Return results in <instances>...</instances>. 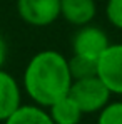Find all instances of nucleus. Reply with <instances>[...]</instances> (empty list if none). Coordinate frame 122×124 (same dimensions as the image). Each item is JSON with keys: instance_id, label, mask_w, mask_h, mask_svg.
<instances>
[{"instance_id": "f257e3e1", "label": "nucleus", "mask_w": 122, "mask_h": 124, "mask_svg": "<svg viewBox=\"0 0 122 124\" xmlns=\"http://www.w3.org/2000/svg\"><path fill=\"white\" fill-rule=\"evenodd\" d=\"M72 85L69 59L57 50L37 52L25 67L23 89L29 97L42 107L67 96Z\"/></svg>"}, {"instance_id": "ddd939ff", "label": "nucleus", "mask_w": 122, "mask_h": 124, "mask_svg": "<svg viewBox=\"0 0 122 124\" xmlns=\"http://www.w3.org/2000/svg\"><path fill=\"white\" fill-rule=\"evenodd\" d=\"M5 59H7V42H5V39L0 35V69L3 67Z\"/></svg>"}, {"instance_id": "423d86ee", "label": "nucleus", "mask_w": 122, "mask_h": 124, "mask_svg": "<svg viewBox=\"0 0 122 124\" xmlns=\"http://www.w3.org/2000/svg\"><path fill=\"white\" fill-rule=\"evenodd\" d=\"M22 104V91L15 77L0 69V121H5Z\"/></svg>"}, {"instance_id": "0eeeda50", "label": "nucleus", "mask_w": 122, "mask_h": 124, "mask_svg": "<svg viewBox=\"0 0 122 124\" xmlns=\"http://www.w3.org/2000/svg\"><path fill=\"white\" fill-rule=\"evenodd\" d=\"M97 12L95 0H60V17L72 25H87Z\"/></svg>"}, {"instance_id": "20e7f679", "label": "nucleus", "mask_w": 122, "mask_h": 124, "mask_svg": "<svg viewBox=\"0 0 122 124\" xmlns=\"http://www.w3.org/2000/svg\"><path fill=\"white\" fill-rule=\"evenodd\" d=\"M17 12L29 25L45 27L60 17V0H17Z\"/></svg>"}, {"instance_id": "1a4fd4ad", "label": "nucleus", "mask_w": 122, "mask_h": 124, "mask_svg": "<svg viewBox=\"0 0 122 124\" xmlns=\"http://www.w3.org/2000/svg\"><path fill=\"white\" fill-rule=\"evenodd\" d=\"M3 124H54L49 111L37 104H20L5 121Z\"/></svg>"}, {"instance_id": "39448f33", "label": "nucleus", "mask_w": 122, "mask_h": 124, "mask_svg": "<svg viewBox=\"0 0 122 124\" xmlns=\"http://www.w3.org/2000/svg\"><path fill=\"white\" fill-rule=\"evenodd\" d=\"M109 44H110L109 37L100 27L87 23V25H82L75 32V35L72 39V49H74L75 55L97 61Z\"/></svg>"}, {"instance_id": "7ed1b4c3", "label": "nucleus", "mask_w": 122, "mask_h": 124, "mask_svg": "<svg viewBox=\"0 0 122 124\" xmlns=\"http://www.w3.org/2000/svg\"><path fill=\"white\" fill-rule=\"evenodd\" d=\"M97 77L110 94L122 96V44H109L97 59Z\"/></svg>"}, {"instance_id": "9b49d317", "label": "nucleus", "mask_w": 122, "mask_h": 124, "mask_svg": "<svg viewBox=\"0 0 122 124\" xmlns=\"http://www.w3.org/2000/svg\"><path fill=\"white\" fill-rule=\"evenodd\" d=\"M97 124H122V101L105 104L99 111Z\"/></svg>"}, {"instance_id": "f8f14e48", "label": "nucleus", "mask_w": 122, "mask_h": 124, "mask_svg": "<svg viewBox=\"0 0 122 124\" xmlns=\"http://www.w3.org/2000/svg\"><path fill=\"white\" fill-rule=\"evenodd\" d=\"M105 15L115 29L122 30V0H107Z\"/></svg>"}, {"instance_id": "9d476101", "label": "nucleus", "mask_w": 122, "mask_h": 124, "mask_svg": "<svg viewBox=\"0 0 122 124\" xmlns=\"http://www.w3.org/2000/svg\"><path fill=\"white\" fill-rule=\"evenodd\" d=\"M69 70H70V77L72 81H79V79H87L92 76H97V61L82 57V55H72L69 59Z\"/></svg>"}, {"instance_id": "6e6552de", "label": "nucleus", "mask_w": 122, "mask_h": 124, "mask_svg": "<svg viewBox=\"0 0 122 124\" xmlns=\"http://www.w3.org/2000/svg\"><path fill=\"white\" fill-rule=\"evenodd\" d=\"M47 109H49V114L54 124H79L84 116L80 107L69 94L60 97L54 104H50Z\"/></svg>"}, {"instance_id": "f03ea898", "label": "nucleus", "mask_w": 122, "mask_h": 124, "mask_svg": "<svg viewBox=\"0 0 122 124\" xmlns=\"http://www.w3.org/2000/svg\"><path fill=\"white\" fill-rule=\"evenodd\" d=\"M69 96L77 102L84 114L99 112L110 101V91L105 87V84L97 76L72 81Z\"/></svg>"}]
</instances>
